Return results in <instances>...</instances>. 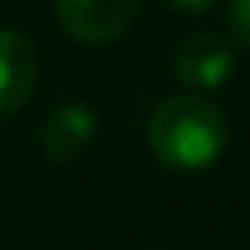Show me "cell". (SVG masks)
<instances>
[{
	"label": "cell",
	"instance_id": "277c9868",
	"mask_svg": "<svg viewBox=\"0 0 250 250\" xmlns=\"http://www.w3.org/2000/svg\"><path fill=\"white\" fill-rule=\"evenodd\" d=\"M41 78L37 48L26 33L0 30V114H15L26 107Z\"/></svg>",
	"mask_w": 250,
	"mask_h": 250
},
{
	"label": "cell",
	"instance_id": "5b68a950",
	"mask_svg": "<svg viewBox=\"0 0 250 250\" xmlns=\"http://www.w3.org/2000/svg\"><path fill=\"white\" fill-rule=\"evenodd\" d=\"M96 136V114L85 103H62L44 125H41V147L55 162H70L81 151H88Z\"/></svg>",
	"mask_w": 250,
	"mask_h": 250
},
{
	"label": "cell",
	"instance_id": "8992f818",
	"mask_svg": "<svg viewBox=\"0 0 250 250\" xmlns=\"http://www.w3.org/2000/svg\"><path fill=\"white\" fill-rule=\"evenodd\" d=\"M228 30L235 33L239 44L250 48V0H232L228 4Z\"/></svg>",
	"mask_w": 250,
	"mask_h": 250
},
{
	"label": "cell",
	"instance_id": "3957f363",
	"mask_svg": "<svg viewBox=\"0 0 250 250\" xmlns=\"http://www.w3.org/2000/svg\"><path fill=\"white\" fill-rule=\"evenodd\" d=\"M173 70H177V78H180L184 88H191V92H213V88H221L232 78L235 52L221 33L199 30L177 48Z\"/></svg>",
	"mask_w": 250,
	"mask_h": 250
},
{
	"label": "cell",
	"instance_id": "52a82bcc",
	"mask_svg": "<svg viewBox=\"0 0 250 250\" xmlns=\"http://www.w3.org/2000/svg\"><path fill=\"white\" fill-rule=\"evenodd\" d=\"M177 11H188V15H203V11H210L217 0H169Z\"/></svg>",
	"mask_w": 250,
	"mask_h": 250
},
{
	"label": "cell",
	"instance_id": "7a4b0ae2",
	"mask_svg": "<svg viewBox=\"0 0 250 250\" xmlns=\"http://www.w3.org/2000/svg\"><path fill=\"white\" fill-rule=\"evenodd\" d=\"M55 19L74 41L107 44L129 33L136 19V0H55Z\"/></svg>",
	"mask_w": 250,
	"mask_h": 250
},
{
	"label": "cell",
	"instance_id": "6da1fadb",
	"mask_svg": "<svg viewBox=\"0 0 250 250\" xmlns=\"http://www.w3.org/2000/svg\"><path fill=\"white\" fill-rule=\"evenodd\" d=\"M147 140L155 158L169 169H206L228 147V118L199 92L169 96L151 114Z\"/></svg>",
	"mask_w": 250,
	"mask_h": 250
}]
</instances>
